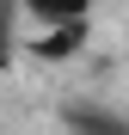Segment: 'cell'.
<instances>
[{"label":"cell","instance_id":"obj_3","mask_svg":"<svg viewBox=\"0 0 129 135\" xmlns=\"http://www.w3.org/2000/svg\"><path fill=\"white\" fill-rule=\"evenodd\" d=\"M80 37H86V25H43V31L31 37V49L49 55V61H61L68 49H80Z\"/></svg>","mask_w":129,"mask_h":135},{"label":"cell","instance_id":"obj_2","mask_svg":"<svg viewBox=\"0 0 129 135\" xmlns=\"http://www.w3.org/2000/svg\"><path fill=\"white\" fill-rule=\"evenodd\" d=\"M31 25H86V6L92 0H18Z\"/></svg>","mask_w":129,"mask_h":135},{"label":"cell","instance_id":"obj_1","mask_svg":"<svg viewBox=\"0 0 129 135\" xmlns=\"http://www.w3.org/2000/svg\"><path fill=\"white\" fill-rule=\"evenodd\" d=\"M61 117H68V135H129V117H117L104 104H68Z\"/></svg>","mask_w":129,"mask_h":135}]
</instances>
